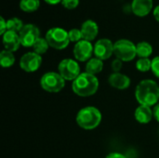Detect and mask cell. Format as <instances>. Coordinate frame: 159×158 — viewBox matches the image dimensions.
Returning <instances> with one entry per match:
<instances>
[{
    "instance_id": "obj_15",
    "label": "cell",
    "mask_w": 159,
    "mask_h": 158,
    "mask_svg": "<svg viewBox=\"0 0 159 158\" xmlns=\"http://www.w3.org/2000/svg\"><path fill=\"white\" fill-rule=\"evenodd\" d=\"M81 33L83 39L87 41H93L99 34V26L93 20H86L81 25Z\"/></svg>"
},
{
    "instance_id": "obj_8",
    "label": "cell",
    "mask_w": 159,
    "mask_h": 158,
    "mask_svg": "<svg viewBox=\"0 0 159 158\" xmlns=\"http://www.w3.org/2000/svg\"><path fill=\"white\" fill-rule=\"evenodd\" d=\"M19 35L21 46L25 47H33L37 39L40 38V30L36 25L33 23L24 24L23 28L19 33Z\"/></svg>"
},
{
    "instance_id": "obj_21",
    "label": "cell",
    "mask_w": 159,
    "mask_h": 158,
    "mask_svg": "<svg viewBox=\"0 0 159 158\" xmlns=\"http://www.w3.org/2000/svg\"><path fill=\"white\" fill-rule=\"evenodd\" d=\"M24 24L22 22V20L17 17L14 18H10L7 20V31H12L15 33H20V30L23 28Z\"/></svg>"
},
{
    "instance_id": "obj_10",
    "label": "cell",
    "mask_w": 159,
    "mask_h": 158,
    "mask_svg": "<svg viewBox=\"0 0 159 158\" xmlns=\"http://www.w3.org/2000/svg\"><path fill=\"white\" fill-rule=\"evenodd\" d=\"M73 53L76 61H88L91 59L92 54H94V46H92L91 42L82 39L81 41L75 43Z\"/></svg>"
},
{
    "instance_id": "obj_25",
    "label": "cell",
    "mask_w": 159,
    "mask_h": 158,
    "mask_svg": "<svg viewBox=\"0 0 159 158\" xmlns=\"http://www.w3.org/2000/svg\"><path fill=\"white\" fill-rule=\"evenodd\" d=\"M61 5L67 9H75L79 5V0H61Z\"/></svg>"
},
{
    "instance_id": "obj_1",
    "label": "cell",
    "mask_w": 159,
    "mask_h": 158,
    "mask_svg": "<svg viewBox=\"0 0 159 158\" xmlns=\"http://www.w3.org/2000/svg\"><path fill=\"white\" fill-rule=\"evenodd\" d=\"M135 98L140 105L154 106L158 103L159 86L152 79L142 80L136 87Z\"/></svg>"
},
{
    "instance_id": "obj_26",
    "label": "cell",
    "mask_w": 159,
    "mask_h": 158,
    "mask_svg": "<svg viewBox=\"0 0 159 158\" xmlns=\"http://www.w3.org/2000/svg\"><path fill=\"white\" fill-rule=\"evenodd\" d=\"M122 66H123V61L117 58H116L111 63V68L114 71V73H120Z\"/></svg>"
},
{
    "instance_id": "obj_7",
    "label": "cell",
    "mask_w": 159,
    "mask_h": 158,
    "mask_svg": "<svg viewBox=\"0 0 159 158\" xmlns=\"http://www.w3.org/2000/svg\"><path fill=\"white\" fill-rule=\"evenodd\" d=\"M58 73L65 81H74L80 74V66L74 59H63L58 65Z\"/></svg>"
},
{
    "instance_id": "obj_24",
    "label": "cell",
    "mask_w": 159,
    "mask_h": 158,
    "mask_svg": "<svg viewBox=\"0 0 159 158\" xmlns=\"http://www.w3.org/2000/svg\"><path fill=\"white\" fill-rule=\"evenodd\" d=\"M68 35H69V39H70V42H79L83 39V35H82V33H81V30L80 29H76V28H74V29H71L69 32H68Z\"/></svg>"
},
{
    "instance_id": "obj_17",
    "label": "cell",
    "mask_w": 159,
    "mask_h": 158,
    "mask_svg": "<svg viewBox=\"0 0 159 158\" xmlns=\"http://www.w3.org/2000/svg\"><path fill=\"white\" fill-rule=\"evenodd\" d=\"M103 69V61L98 58H91L89 61H87L86 64V72L96 75L98 74H100Z\"/></svg>"
},
{
    "instance_id": "obj_16",
    "label": "cell",
    "mask_w": 159,
    "mask_h": 158,
    "mask_svg": "<svg viewBox=\"0 0 159 158\" xmlns=\"http://www.w3.org/2000/svg\"><path fill=\"white\" fill-rule=\"evenodd\" d=\"M134 117L140 124H148L151 122L152 118L154 117L153 110L150 106L146 105H140L136 108L134 112Z\"/></svg>"
},
{
    "instance_id": "obj_19",
    "label": "cell",
    "mask_w": 159,
    "mask_h": 158,
    "mask_svg": "<svg viewBox=\"0 0 159 158\" xmlns=\"http://www.w3.org/2000/svg\"><path fill=\"white\" fill-rule=\"evenodd\" d=\"M15 56L13 52L3 49L0 53V63L3 68H9L15 63Z\"/></svg>"
},
{
    "instance_id": "obj_18",
    "label": "cell",
    "mask_w": 159,
    "mask_h": 158,
    "mask_svg": "<svg viewBox=\"0 0 159 158\" xmlns=\"http://www.w3.org/2000/svg\"><path fill=\"white\" fill-rule=\"evenodd\" d=\"M136 52L139 58H149L153 54V47L150 43L142 41L136 45Z\"/></svg>"
},
{
    "instance_id": "obj_20",
    "label": "cell",
    "mask_w": 159,
    "mask_h": 158,
    "mask_svg": "<svg viewBox=\"0 0 159 158\" xmlns=\"http://www.w3.org/2000/svg\"><path fill=\"white\" fill-rule=\"evenodd\" d=\"M20 8L26 12L31 13L37 10L40 7V1L39 0H20Z\"/></svg>"
},
{
    "instance_id": "obj_32",
    "label": "cell",
    "mask_w": 159,
    "mask_h": 158,
    "mask_svg": "<svg viewBox=\"0 0 159 158\" xmlns=\"http://www.w3.org/2000/svg\"><path fill=\"white\" fill-rule=\"evenodd\" d=\"M44 1L48 5H57L61 2V0H44Z\"/></svg>"
},
{
    "instance_id": "obj_29",
    "label": "cell",
    "mask_w": 159,
    "mask_h": 158,
    "mask_svg": "<svg viewBox=\"0 0 159 158\" xmlns=\"http://www.w3.org/2000/svg\"><path fill=\"white\" fill-rule=\"evenodd\" d=\"M105 158H127L124 155L117 153V152H114V153H110L109 155L106 156Z\"/></svg>"
},
{
    "instance_id": "obj_14",
    "label": "cell",
    "mask_w": 159,
    "mask_h": 158,
    "mask_svg": "<svg viewBox=\"0 0 159 158\" xmlns=\"http://www.w3.org/2000/svg\"><path fill=\"white\" fill-rule=\"evenodd\" d=\"M108 83L111 87L116 89L124 90L129 88L131 81L128 75L122 73H113L108 77Z\"/></svg>"
},
{
    "instance_id": "obj_22",
    "label": "cell",
    "mask_w": 159,
    "mask_h": 158,
    "mask_svg": "<svg viewBox=\"0 0 159 158\" xmlns=\"http://www.w3.org/2000/svg\"><path fill=\"white\" fill-rule=\"evenodd\" d=\"M49 47H49L47 39L46 38H43V37H40L39 39H37V41L33 46L34 52H35V53H37L38 55H41V56L43 54L47 53V51L48 50Z\"/></svg>"
},
{
    "instance_id": "obj_2",
    "label": "cell",
    "mask_w": 159,
    "mask_h": 158,
    "mask_svg": "<svg viewBox=\"0 0 159 158\" xmlns=\"http://www.w3.org/2000/svg\"><path fill=\"white\" fill-rule=\"evenodd\" d=\"M99 79L96 75L87 72L81 73L72 83V89L75 94L80 97L94 95L99 89Z\"/></svg>"
},
{
    "instance_id": "obj_28",
    "label": "cell",
    "mask_w": 159,
    "mask_h": 158,
    "mask_svg": "<svg viewBox=\"0 0 159 158\" xmlns=\"http://www.w3.org/2000/svg\"><path fill=\"white\" fill-rule=\"evenodd\" d=\"M7 31V20L3 17H0V34L3 35Z\"/></svg>"
},
{
    "instance_id": "obj_13",
    "label": "cell",
    "mask_w": 159,
    "mask_h": 158,
    "mask_svg": "<svg viewBox=\"0 0 159 158\" xmlns=\"http://www.w3.org/2000/svg\"><path fill=\"white\" fill-rule=\"evenodd\" d=\"M3 45L6 50L15 52L17 51L20 47L21 46L20 35L18 33L12 32V31H7L3 35Z\"/></svg>"
},
{
    "instance_id": "obj_12",
    "label": "cell",
    "mask_w": 159,
    "mask_h": 158,
    "mask_svg": "<svg viewBox=\"0 0 159 158\" xmlns=\"http://www.w3.org/2000/svg\"><path fill=\"white\" fill-rule=\"evenodd\" d=\"M131 12H133L138 17L147 16L153 9L154 2L153 0H132Z\"/></svg>"
},
{
    "instance_id": "obj_31",
    "label": "cell",
    "mask_w": 159,
    "mask_h": 158,
    "mask_svg": "<svg viewBox=\"0 0 159 158\" xmlns=\"http://www.w3.org/2000/svg\"><path fill=\"white\" fill-rule=\"evenodd\" d=\"M153 14H154V17H155V19L157 20V21H158L159 22V5L158 6H157V7L154 8Z\"/></svg>"
},
{
    "instance_id": "obj_11",
    "label": "cell",
    "mask_w": 159,
    "mask_h": 158,
    "mask_svg": "<svg viewBox=\"0 0 159 158\" xmlns=\"http://www.w3.org/2000/svg\"><path fill=\"white\" fill-rule=\"evenodd\" d=\"M114 54V43L108 38L99 39L94 45V55L96 58L105 61Z\"/></svg>"
},
{
    "instance_id": "obj_27",
    "label": "cell",
    "mask_w": 159,
    "mask_h": 158,
    "mask_svg": "<svg viewBox=\"0 0 159 158\" xmlns=\"http://www.w3.org/2000/svg\"><path fill=\"white\" fill-rule=\"evenodd\" d=\"M151 71L153 72V74H155V76H157L159 78V56L155 57L152 60V68Z\"/></svg>"
},
{
    "instance_id": "obj_6",
    "label": "cell",
    "mask_w": 159,
    "mask_h": 158,
    "mask_svg": "<svg viewBox=\"0 0 159 158\" xmlns=\"http://www.w3.org/2000/svg\"><path fill=\"white\" fill-rule=\"evenodd\" d=\"M41 88L49 93H58L65 86V79L56 72H48L40 78Z\"/></svg>"
},
{
    "instance_id": "obj_23",
    "label": "cell",
    "mask_w": 159,
    "mask_h": 158,
    "mask_svg": "<svg viewBox=\"0 0 159 158\" xmlns=\"http://www.w3.org/2000/svg\"><path fill=\"white\" fill-rule=\"evenodd\" d=\"M136 68L139 72L146 73L152 68V60L149 58H139L136 61Z\"/></svg>"
},
{
    "instance_id": "obj_5",
    "label": "cell",
    "mask_w": 159,
    "mask_h": 158,
    "mask_svg": "<svg viewBox=\"0 0 159 158\" xmlns=\"http://www.w3.org/2000/svg\"><path fill=\"white\" fill-rule=\"evenodd\" d=\"M114 54L122 61H131L137 56L136 45L129 39H119L114 43Z\"/></svg>"
},
{
    "instance_id": "obj_30",
    "label": "cell",
    "mask_w": 159,
    "mask_h": 158,
    "mask_svg": "<svg viewBox=\"0 0 159 158\" xmlns=\"http://www.w3.org/2000/svg\"><path fill=\"white\" fill-rule=\"evenodd\" d=\"M153 114H154V117L156 118V120L159 123V103L156 104L153 108Z\"/></svg>"
},
{
    "instance_id": "obj_4",
    "label": "cell",
    "mask_w": 159,
    "mask_h": 158,
    "mask_svg": "<svg viewBox=\"0 0 159 158\" xmlns=\"http://www.w3.org/2000/svg\"><path fill=\"white\" fill-rule=\"evenodd\" d=\"M45 38L47 39L49 47L57 50L64 49L70 43L68 32L61 27L50 28L47 32Z\"/></svg>"
},
{
    "instance_id": "obj_3",
    "label": "cell",
    "mask_w": 159,
    "mask_h": 158,
    "mask_svg": "<svg viewBox=\"0 0 159 158\" xmlns=\"http://www.w3.org/2000/svg\"><path fill=\"white\" fill-rule=\"evenodd\" d=\"M102 113L94 106H87L80 109L76 115L77 125L85 130H92L98 128L102 122Z\"/></svg>"
},
{
    "instance_id": "obj_9",
    "label": "cell",
    "mask_w": 159,
    "mask_h": 158,
    "mask_svg": "<svg viewBox=\"0 0 159 158\" xmlns=\"http://www.w3.org/2000/svg\"><path fill=\"white\" fill-rule=\"evenodd\" d=\"M42 64V56L31 51L23 54L20 59V67L26 73H34L37 71Z\"/></svg>"
}]
</instances>
